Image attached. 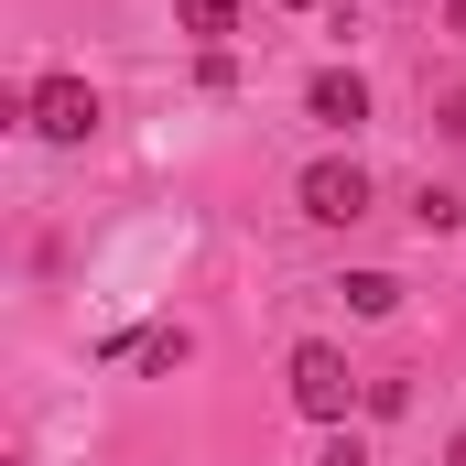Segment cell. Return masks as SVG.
Masks as SVG:
<instances>
[{"label": "cell", "instance_id": "277c9868", "mask_svg": "<svg viewBox=\"0 0 466 466\" xmlns=\"http://www.w3.org/2000/svg\"><path fill=\"white\" fill-rule=\"evenodd\" d=\"M304 109L326 119V130H358V119H369V76H358V66H326V76L304 87Z\"/></svg>", "mask_w": 466, "mask_h": 466}, {"label": "cell", "instance_id": "3957f363", "mask_svg": "<svg viewBox=\"0 0 466 466\" xmlns=\"http://www.w3.org/2000/svg\"><path fill=\"white\" fill-rule=\"evenodd\" d=\"M304 218H315V228H358V218H369V174H358L348 152L304 163Z\"/></svg>", "mask_w": 466, "mask_h": 466}, {"label": "cell", "instance_id": "5b68a950", "mask_svg": "<svg viewBox=\"0 0 466 466\" xmlns=\"http://www.w3.org/2000/svg\"><path fill=\"white\" fill-rule=\"evenodd\" d=\"M174 22H185L196 44H218V33H238V0H174Z\"/></svg>", "mask_w": 466, "mask_h": 466}, {"label": "cell", "instance_id": "ba28073f", "mask_svg": "<svg viewBox=\"0 0 466 466\" xmlns=\"http://www.w3.org/2000/svg\"><path fill=\"white\" fill-rule=\"evenodd\" d=\"M196 87H207V98H228V87H238V66H228V44H207V55H196Z\"/></svg>", "mask_w": 466, "mask_h": 466}, {"label": "cell", "instance_id": "30bf717a", "mask_svg": "<svg viewBox=\"0 0 466 466\" xmlns=\"http://www.w3.org/2000/svg\"><path fill=\"white\" fill-rule=\"evenodd\" d=\"M326 466H369V445H358L348 423H337V445H326Z\"/></svg>", "mask_w": 466, "mask_h": 466}, {"label": "cell", "instance_id": "8fae6325", "mask_svg": "<svg viewBox=\"0 0 466 466\" xmlns=\"http://www.w3.org/2000/svg\"><path fill=\"white\" fill-rule=\"evenodd\" d=\"M445 22H456V33H466V0H445Z\"/></svg>", "mask_w": 466, "mask_h": 466}, {"label": "cell", "instance_id": "7a4b0ae2", "mask_svg": "<svg viewBox=\"0 0 466 466\" xmlns=\"http://www.w3.org/2000/svg\"><path fill=\"white\" fill-rule=\"evenodd\" d=\"M22 119H33V130H44V141H87V130H98V87H87V76H33V98H22Z\"/></svg>", "mask_w": 466, "mask_h": 466}, {"label": "cell", "instance_id": "9c48e42d", "mask_svg": "<svg viewBox=\"0 0 466 466\" xmlns=\"http://www.w3.org/2000/svg\"><path fill=\"white\" fill-rule=\"evenodd\" d=\"M412 218H423V228H466V207L445 196V185H423V196H412Z\"/></svg>", "mask_w": 466, "mask_h": 466}, {"label": "cell", "instance_id": "6da1fadb", "mask_svg": "<svg viewBox=\"0 0 466 466\" xmlns=\"http://www.w3.org/2000/svg\"><path fill=\"white\" fill-rule=\"evenodd\" d=\"M348 401H369L358 369H348V348L304 337V348H293V412H304V423H348Z\"/></svg>", "mask_w": 466, "mask_h": 466}, {"label": "cell", "instance_id": "52a82bcc", "mask_svg": "<svg viewBox=\"0 0 466 466\" xmlns=\"http://www.w3.org/2000/svg\"><path fill=\"white\" fill-rule=\"evenodd\" d=\"M130 358H141V369H185V358H196V337H185V326H152Z\"/></svg>", "mask_w": 466, "mask_h": 466}, {"label": "cell", "instance_id": "8992f818", "mask_svg": "<svg viewBox=\"0 0 466 466\" xmlns=\"http://www.w3.org/2000/svg\"><path fill=\"white\" fill-rule=\"evenodd\" d=\"M337 293H348V315H390V304H401V282H390V271H348Z\"/></svg>", "mask_w": 466, "mask_h": 466}, {"label": "cell", "instance_id": "7c38bea8", "mask_svg": "<svg viewBox=\"0 0 466 466\" xmlns=\"http://www.w3.org/2000/svg\"><path fill=\"white\" fill-rule=\"evenodd\" d=\"M445 466H466V434H456V445H445Z\"/></svg>", "mask_w": 466, "mask_h": 466}]
</instances>
